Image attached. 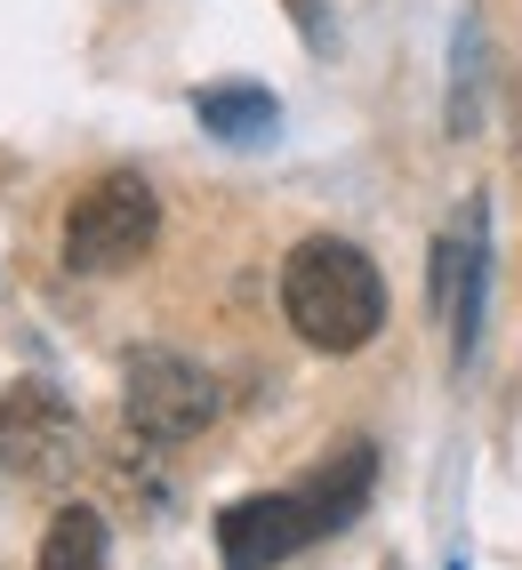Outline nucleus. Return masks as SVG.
<instances>
[{
    "label": "nucleus",
    "mask_w": 522,
    "mask_h": 570,
    "mask_svg": "<svg viewBox=\"0 0 522 570\" xmlns=\"http://www.w3.org/2000/svg\"><path fill=\"white\" fill-rule=\"evenodd\" d=\"M370 482H378V450H338V459L314 466L306 482L257 490V499L226 507L217 514V554H226V570H274L297 547L346 530L362 514V499H370Z\"/></svg>",
    "instance_id": "obj_1"
},
{
    "label": "nucleus",
    "mask_w": 522,
    "mask_h": 570,
    "mask_svg": "<svg viewBox=\"0 0 522 570\" xmlns=\"http://www.w3.org/2000/svg\"><path fill=\"white\" fill-rule=\"evenodd\" d=\"M282 314L314 354H354L386 330V274L354 242L314 234L282 257Z\"/></svg>",
    "instance_id": "obj_2"
},
{
    "label": "nucleus",
    "mask_w": 522,
    "mask_h": 570,
    "mask_svg": "<svg viewBox=\"0 0 522 570\" xmlns=\"http://www.w3.org/2000/svg\"><path fill=\"white\" fill-rule=\"evenodd\" d=\"M161 242V202L145 177H97L65 209V265L72 274H129Z\"/></svg>",
    "instance_id": "obj_3"
},
{
    "label": "nucleus",
    "mask_w": 522,
    "mask_h": 570,
    "mask_svg": "<svg viewBox=\"0 0 522 570\" xmlns=\"http://www.w3.org/2000/svg\"><path fill=\"white\" fill-rule=\"evenodd\" d=\"M81 417L57 386L41 377H17L9 394H0V466H9L24 490H65L81 474Z\"/></svg>",
    "instance_id": "obj_4"
},
{
    "label": "nucleus",
    "mask_w": 522,
    "mask_h": 570,
    "mask_svg": "<svg viewBox=\"0 0 522 570\" xmlns=\"http://www.w3.org/2000/svg\"><path fill=\"white\" fill-rule=\"evenodd\" d=\"M121 410H129V434L137 442H194L209 417H217V377L194 354H169V346H145L129 354L121 377Z\"/></svg>",
    "instance_id": "obj_5"
},
{
    "label": "nucleus",
    "mask_w": 522,
    "mask_h": 570,
    "mask_svg": "<svg viewBox=\"0 0 522 570\" xmlns=\"http://www.w3.org/2000/svg\"><path fill=\"white\" fill-rule=\"evenodd\" d=\"M482 289H491V249H482V202H466V209H459V225L434 242V274H426L434 314H451V346H459V362H474Z\"/></svg>",
    "instance_id": "obj_6"
},
{
    "label": "nucleus",
    "mask_w": 522,
    "mask_h": 570,
    "mask_svg": "<svg viewBox=\"0 0 522 570\" xmlns=\"http://www.w3.org/2000/svg\"><path fill=\"white\" fill-rule=\"evenodd\" d=\"M194 112H201V129L217 145H274L282 137V105H274V89H257V81H217V89L194 97Z\"/></svg>",
    "instance_id": "obj_7"
},
{
    "label": "nucleus",
    "mask_w": 522,
    "mask_h": 570,
    "mask_svg": "<svg viewBox=\"0 0 522 570\" xmlns=\"http://www.w3.org/2000/svg\"><path fill=\"white\" fill-rule=\"evenodd\" d=\"M41 570H114V547H105V522L89 507H65L41 539Z\"/></svg>",
    "instance_id": "obj_8"
},
{
    "label": "nucleus",
    "mask_w": 522,
    "mask_h": 570,
    "mask_svg": "<svg viewBox=\"0 0 522 570\" xmlns=\"http://www.w3.org/2000/svg\"><path fill=\"white\" fill-rule=\"evenodd\" d=\"M474 49H482L474 24H459V97H451V129H459V137L474 129Z\"/></svg>",
    "instance_id": "obj_9"
},
{
    "label": "nucleus",
    "mask_w": 522,
    "mask_h": 570,
    "mask_svg": "<svg viewBox=\"0 0 522 570\" xmlns=\"http://www.w3.org/2000/svg\"><path fill=\"white\" fill-rule=\"evenodd\" d=\"M289 17L306 24V41H314V49H329V0H289Z\"/></svg>",
    "instance_id": "obj_10"
}]
</instances>
